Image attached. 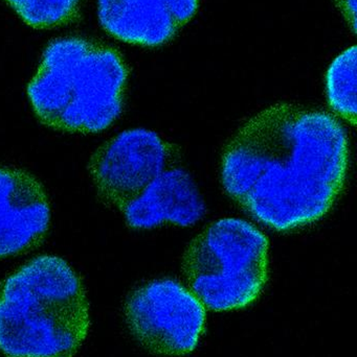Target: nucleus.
<instances>
[{
    "mask_svg": "<svg viewBox=\"0 0 357 357\" xmlns=\"http://www.w3.org/2000/svg\"><path fill=\"white\" fill-rule=\"evenodd\" d=\"M348 159L347 134L335 117L282 102L252 117L231 140L222 184L260 224L293 230L331 209Z\"/></svg>",
    "mask_w": 357,
    "mask_h": 357,
    "instance_id": "obj_1",
    "label": "nucleus"
},
{
    "mask_svg": "<svg viewBox=\"0 0 357 357\" xmlns=\"http://www.w3.org/2000/svg\"><path fill=\"white\" fill-rule=\"evenodd\" d=\"M81 279L57 256L21 266L0 289V351L8 357H73L87 337Z\"/></svg>",
    "mask_w": 357,
    "mask_h": 357,
    "instance_id": "obj_2",
    "label": "nucleus"
},
{
    "mask_svg": "<svg viewBox=\"0 0 357 357\" xmlns=\"http://www.w3.org/2000/svg\"><path fill=\"white\" fill-rule=\"evenodd\" d=\"M128 68L110 46L61 38L46 48L27 94L43 125L68 133H99L123 110Z\"/></svg>",
    "mask_w": 357,
    "mask_h": 357,
    "instance_id": "obj_3",
    "label": "nucleus"
},
{
    "mask_svg": "<svg viewBox=\"0 0 357 357\" xmlns=\"http://www.w3.org/2000/svg\"><path fill=\"white\" fill-rule=\"evenodd\" d=\"M182 273L191 291L210 310L245 307L268 281V237L241 218L216 220L191 241Z\"/></svg>",
    "mask_w": 357,
    "mask_h": 357,
    "instance_id": "obj_4",
    "label": "nucleus"
},
{
    "mask_svg": "<svg viewBox=\"0 0 357 357\" xmlns=\"http://www.w3.org/2000/svg\"><path fill=\"white\" fill-rule=\"evenodd\" d=\"M125 314L134 337L149 351L163 356L190 354L205 331L203 304L171 279L136 289L126 302Z\"/></svg>",
    "mask_w": 357,
    "mask_h": 357,
    "instance_id": "obj_5",
    "label": "nucleus"
},
{
    "mask_svg": "<svg viewBox=\"0 0 357 357\" xmlns=\"http://www.w3.org/2000/svg\"><path fill=\"white\" fill-rule=\"evenodd\" d=\"M170 157V146L159 134L128 130L94 153L88 171L101 202L122 212L167 169Z\"/></svg>",
    "mask_w": 357,
    "mask_h": 357,
    "instance_id": "obj_6",
    "label": "nucleus"
},
{
    "mask_svg": "<svg viewBox=\"0 0 357 357\" xmlns=\"http://www.w3.org/2000/svg\"><path fill=\"white\" fill-rule=\"evenodd\" d=\"M199 0H99L103 29L126 43L157 47L192 20Z\"/></svg>",
    "mask_w": 357,
    "mask_h": 357,
    "instance_id": "obj_7",
    "label": "nucleus"
},
{
    "mask_svg": "<svg viewBox=\"0 0 357 357\" xmlns=\"http://www.w3.org/2000/svg\"><path fill=\"white\" fill-rule=\"evenodd\" d=\"M50 222V202L41 183L22 169L0 167V258L33 249Z\"/></svg>",
    "mask_w": 357,
    "mask_h": 357,
    "instance_id": "obj_8",
    "label": "nucleus"
},
{
    "mask_svg": "<svg viewBox=\"0 0 357 357\" xmlns=\"http://www.w3.org/2000/svg\"><path fill=\"white\" fill-rule=\"evenodd\" d=\"M205 210L190 174L174 167L159 174L121 213L128 226L144 230L165 222L193 226L203 218Z\"/></svg>",
    "mask_w": 357,
    "mask_h": 357,
    "instance_id": "obj_9",
    "label": "nucleus"
},
{
    "mask_svg": "<svg viewBox=\"0 0 357 357\" xmlns=\"http://www.w3.org/2000/svg\"><path fill=\"white\" fill-rule=\"evenodd\" d=\"M327 98L331 109L356 125V46L347 48L331 63L327 73Z\"/></svg>",
    "mask_w": 357,
    "mask_h": 357,
    "instance_id": "obj_10",
    "label": "nucleus"
},
{
    "mask_svg": "<svg viewBox=\"0 0 357 357\" xmlns=\"http://www.w3.org/2000/svg\"><path fill=\"white\" fill-rule=\"evenodd\" d=\"M29 26L50 29L68 24L79 14L83 0H6Z\"/></svg>",
    "mask_w": 357,
    "mask_h": 357,
    "instance_id": "obj_11",
    "label": "nucleus"
},
{
    "mask_svg": "<svg viewBox=\"0 0 357 357\" xmlns=\"http://www.w3.org/2000/svg\"><path fill=\"white\" fill-rule=\"evenodd\" d=\"M340 12L345 18L346 22L351 29L352 33H356V0H335Z\"/></svg>",
    "mask_w": 357,
    "mask_h": 357,
    "instance_id": "obj_12",
    "label": "nucleus"
}]
</instances>
